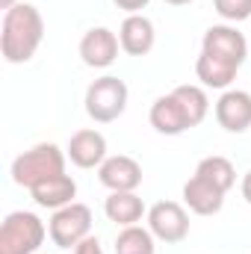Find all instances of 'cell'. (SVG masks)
<instances>
[{
    "instance_id": "d6986e66",
    "label": "cell",
    "mask_w": 251,
    "mask_h": 254,
    "mask_svg": "<svg viewBox=\"0 0 251 254\" xmlns=\"http://www.w3.org/2000/svg\"><path fill=\"white\" fill-rule=\"evenodd\" d=\"M213 6L225 21H234V24L251 18V0H213Z\"/></svg>"
},
{
    "instance_id": "8fae6325",
    "label": "cell",
    "mask_w": 251,
    "mask_h": 254,
    "mask_svg": "<svg viewBox=\"0 0 251 254\" xmlns=\"http://www.w3.org/2000/svg\"><path fill=\"white\" fill-rule=\"evenodd\" d=\"M216 122L228 133H246L251 127V95L243 89H225L216 101Z\"/></svg>"
},
{
    "instance_id": "9c48e42d",
    "label": "cell",
    "mask_w": 251,
    "mask_h": 254,
    "mask_svg": "<svg viewBox=\"0 0 251 254\" xmlns=\"http://www.w3.org/2000/svg\"><path fill=\"white\" fill-rule=\"evenodd\" d=\"M77 51H80V60L89 68H110L119 60L122 42H119V36L110 27H92V30L83 33Z\"/></svg>"
},
{
    "instance_id": "9a60e30c",
    "label": "cell",
    "mask_w": 251,
    "mask_h": 254,
    "mask_svg": "<svg viewBox=\"0 0 251 254\" xmlns=\"http://www.w3.org/2000/svg\"><path fill=\"white\" fill-rule=\"evenodd\" d=\"M30 195H33V201H36L39 207L60 210L65 204H74V198H77V184H74L71 175H57V178H51V181L33 187Z\"/></svg>"
},
{
    "instance_id": "7c38bea8",
    "label": "cell",
    "mask_w": 251,
    "mask_h": 254,
    "mask_svg": "<svg viewBox=\"0 0 251 254\" xmlns=\"http://www.w3.org/2000/svg\"><path fill=\"white\" fill-rule=\"evenodd\" d=\"M65 154L77 169H101V163L107 160V139L101 130H77L68 139Z\"/></svg>"
},
{
    "instance_id": "d4e9b609",
    "label": "cell",
    "mask_w": 251,
    "mask_h": 254,
    "mask_svg": "<svg viewBox=\"0 0 251 254\" xmlns=\"http://www.w3.org/2000/svg\"><path fill=\"white\" fill-rule=\"evenodd\" d=\"M249 48H251V39H249Z\"/></svg>"
},
{
    "instance_id": "8992f818",
    "label": "cell",
    "mask_w": 251,
    "mask_h": 254,
    "mask_svg": "<svg viewBox=\"0 0 251 254\" xmlns=\"http://www.w3.org/2000/svg\"><path fill=\"white\" fill-rule=\"evenodd\" d=\"M127 83L122 77H113V74H104L98 77L89 89H86V113L92 122L98 125H110L116 119H122L127 110Z\"/></svg>"
},
{
    "instance_id": "e0dca14e",
    "label": "cell",
    "mask_w": 251,
    "mask_h": 254,
    "mask_svg": "<svg viewBox=\"0 0 251 254\" xmlns=\"http://www.w3.org/2000/svg\"><path fill=\"white\" fill-rule=\"evenodd\" d=\"M195 175H201V178L213 181L219 190H225V192L237 184V169H234V163H231L228 157H219V154H213V157H204V160L198 163Z\"/></svg>"
},
{
    "instance_id": "4fadbf2b",
    "label": "cell",
    "mask_w": 251,
    "mask_h": 254,
    "mask_svg": "<svg viewBox=\"0 0 251 254\" xmlns=\"http://www.w3.org/2000/svg\"><path fill=\"white\" fill-rule=\"evenodd\" d=\"M225 195L228 192L219 190L213 181H207L201 175H192L184 184V204L195 216H216L225 207Z\"/></svg>"
},
{
    "instance_id": "5b68a950",
    "label": "cell",
    "mask_w": 251,
    "mask_h": 254,
    "mask_svg": "<svg viewBox=\"0 0 251 254\" xmlns=\"http://www.w3.org/2000/svg\"><path fill=\"white\" fill-rule=\"evenodd\" d=\"M48 237L45 222L30 210H15L0 225V254H36Z\"/></svg>"
},
{
    "instance_id": "7a4b0ae2",
    "label": "cell",
    "mask_w": 251,
    "mask_h": 254,
    "mask_svg": "<svg viewBox=\"0 0 251 254\" xmlns=\"http://www.w3.org/2000/svg\"><path fill=\"white\" fill-rule=\"evenodd\" d=\"M210 113V101L207 92L201 86H175L169 95H160L151 104V127L163 136H181L192 127H198Z\"/></svg>"
},
{
    "instance_id": "277c9868",
    "label": "cell",
    "mask_w": 251,
    "mask_h": 254,
    "mask_svg": "<svg viewBox=\"0 0 251 254\" xmlns=\"http://www.w3.org/2000/svg\"><path fill=\"white\" fill-rule=\"evenodd\" d=\"M65 157L68 154L60 151V145L39 142V145L27 148L24 154H18L12 160V172L9 175H12V181L18 187L33 190V187H39V184H45V181H51L57 175H65Z\"/></svg>"
},
{
    "instance_id": "ffe728a7",
    "label": "cell",
    "mask_w": 251,
    "mask_h": 254,
    "mask_svg": "<svg viewBox=\"0 0 251 254\" xmlns=\"http://www.w3.org/2000/svg\"><path fill=\"white\" fill-rule=\"evenodd\" d=\"M74 254H104V249H101V240L89 234L83 243H77V246H74Z\"/></svg>"
},
{
    "instance_id": "30bf717a",
    "label": "cell",
    "mask_w": 251,
    "mask_h": 254,
    "mask_svg": "<svg viewBox=\"0 0 251 254\" xmlns=\"http://www.w3.org/2000/svg\"><path fill=\"white\" fill-rule=\"evenodd\" d=\"M98 181L110 192H136L142 184V166L127 154L107 157L98 169Z\"/></svg>"
},
{
    "instance_id": "3957f363",
    "label": "cell",
    "mask_w": 251,
    "mask_h": 254,
    "mask_svg": "<svg viewBox=\"0 0 251 254\" xmlns=\"http://www.w3.org/2000/svg\"><path fill=\"white\" fill-rule=\"evenodd\" d=\"M42 42H45V18L33 3H18L9 12H3L0 51L6 63H30L42 48Z\"/></svg>"
},
{
    "instance_id": "603a6c76",
    "label": "cell",
    "mask_w": 251,
    "mask_h": 254,
    "mask_svg": "<svg viewBox=\"0 0 251 254\" xmlns=\"http://www.w3.org/2000/svg\"><path fill=\"white\" fill-rule=\"evenodd\" d=\"M12 6H18V0H0V9H3V12H9Z\"/></svg>"
},
{
    "instance_id": "cb8c5ba5",
    "label": "cell",
    "mask_w": 251,
    "mask_h": 254,
    "mask_svg": "<svg viewBox=\"0 0 251 254\" xmlns=\"http://www.w3.org/2000/svg\"><path fill=\"white\" fill-rule=\"evenodd\" d=\"M166 3H172V6H187V3H192V0H166Z\"/></svg>"
},
{
    "instance_id": "52a82bcc",
    "label": "cell",
    "mask_w": 251,
    "mask_h": 254,
    "mask_svg": "<svg viewBox=\"0 0 251 254\" xmlns=\"http://www.w3.org/2000/svg\"><path fill=\"white\" fill-rule=\"evenodd\" d=\"M48 234H51L57 249H74L77 243H83L92 234V210L86 204H80V201L54 210Z\"/></svg>"
},
{
    "instance_id": "5bb4252c",
    "label": "cell",
    "mask_w": 251,
    "mask_h": 254,
    "mask_svg": "<svg viewBox=\"0 0 251 254\" xmlns=\"http://www.w3.org/2000/svg\"><path fill=\"white\" fill-rule=\"evenodd\" d=\"M119 42H122V51L130 57H145L151 54L154 42H157V30H154V21L142 12L136 15H127L122 21V30H119Z\"/></svg>"
},
{
    "instance_id": "7402d4cb",
    "label": "cell",
    "mask_w": 251,
    "mask_h": 254,
    "mask_svg": "<svg viewBox=\"0 0 251 254\" xmlns=\"http://www.w3.org/2000/svg\"><path fill=\"white\" fill-rule=\"evenodd\" d=\"M243 198L251 204V169L246 172V178H243Z\"/></svg>"
},
{
    "instance_id": "44dd1931",
    "label": "cell",
    "mask_w": 251,
    "mask_h": 254,
    "mask_svg": "<svg viewBox=\"0 0 251 254\" xmlns=\"http://www.w3.org/2000/svg\"><path fill=\"white\" fill-rule=\"evenodd\" d=\"M113 3H116L119 9H125L127 15H136V12H142L151 0H113Z\"/></svg>"
},
{
    "instance_id": "ba28073f",
    "label": "cell",
    "mask_w": 251,
    "mask_h": 254,
    "mask_svg": "<svg viewBox=\"0 0 251 254\" xmlns=\"http://www.w3.org/2000/svg\"><path fill=\"white\" fill-rule=\"evenodd\" d=\"M148 231L166 243V246H175V243H184L189 237V213L184 204L178 201H157L151 210H148Z\"/></svg>"
},
{
    "instance_id": "6da1fadb",
    "label": "cell",
    "mask_w": 251,
    "mask_h": 254,
    "mask_svg": "<svg viewBox=\"0 0 251 254\" xmlns=\"http://www.w3.org/2000/svg\"><path fill=\"white\" fill-rule=\"evenodd\" d=\"M249 39L231 24H213L201 39V54L195 60V74L207 89H228L237 71L249 60Z\"/></svg>"
},
{
    "instance_id": "ac0fdd59",
    "label": "cell",
    "mask_w": 251,
    "mask_h": 254,
    "mask_svg": "<svg viewBox=\"0 0 251 254\" xmlns=\"http://www.w3.org/2000/svg\"><path fill=\"white\" fill-rule=\"evenodd\" d=\"M154 240L157 237L148 228H139V225L122 228V234L116 237V254H154L157 252Z\"/></svg>"
},
{
    "instance_id": "2e32d148",
    "label": "cell",
    "mask_w": 251,
    "mask_h": 254,
    "mask_svg": "<svg viewBox=\"0 0 251 254\" xmlns=\"http://www.w3.org/2000/svg\"><path fill=\"white\" fill-rule=\"evenodd\" d=\"M104 213L110 222H116L119 228H130L139 225L145 216V204L136 192H110L104 201Z\"/></svg>"
}]
</instances>
